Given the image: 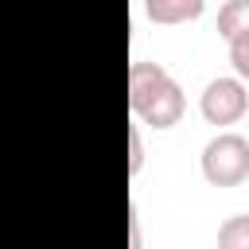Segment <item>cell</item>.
Instances as JSON below:
<instances>
[{"instance_id": "8992f818", "label": "cell", "mask_w": 249, "mask_h": 249, "mask_svg": "<svg viewBox=\"0 0 249 249\" xmlns=\"http://www.w3.org/2000/svg\"><path fill=\"white\" fill-rule=\"evenodd\" d=\"M218 249H249V214H230L218 226Z\"/></svg>"}, {"instance_id": "5b68a950", "label": "cell", "mask_w": 249, "mask_h": 249, "mask_svg": "<svg viewBox=\"0 0 249 249\" xmlns=\"http://www.w3.org/2000/svg\"><path fill=\"white\" fill-rule=\"evenodd\" d=\"M245 31H249V0H226L218 12V35L226 43H233Z\"/></svg>"}, {"instance_id": "9c48e42d", "label": "cell", "mask_w": 249, "mask_h": 249, "mask_svg": "<svg viewBox=\"0 0 249 249\" xmlns=\"http://www.w3.org/2000/svg\"><path fill=\"white\" fill-rule=\"evenodd\" d=\"M128 230H132V249H144L140 245V214L132 210V218H128Z\"/></svg>"}, {"instance_id": "52a82bcc", "label": "cell", "mask_w": 249, "mask_h": 249, "mask_svg": "<svg viewBox=\"0 0 249 249\" xmlns=\"http://www.w3.org/2000/svg\"><path fill=\"white\" fill-rule=\"evenodd\" d=\"M230 62H233L237 78H241V82H249V31H245V35H237V39L230 43Z\"/></svg>"}, {"instance_id": "277c9868", "label": "cell", "mask_w": 249, "mask_h": 249, "mask_svg": "<svg viewBox=\"0 0 249 249\" xmlns=\"http://www.w3.org/2000/svg\"><path fill=\"white\" fill-rule=\"evenodd\" d=\"M206 8V0H144V12L152 23H163V27H175V23H191L198 19Z\"/></svg>"}, {"instance_id": "7a4b0ae2", "label": "cell", "mask_w": 249, "mask_h": 249, "mask_svg": "<svg viewBox=\"0 0 249 249\" xmlns=\"http://www.w3.org/2000/svg\"><path fill=\"white\" fill-rule=\"evenodd\" d=\"M198 167L210 187H241L249 179V136H241V132L210 136L198 156Z\"/></svg>"}, {"instance_id": "ba28073f", "label": "cell", "mask_w": 249, "mask_h": 249, "mask_svg": "<svg viewBox=\"0 0 249 249\" xmlns=\"http://www.w3.org/2000/svg\"><path fill=\"white\" fill-rule=\"evenodd\" d=\"M144 167V144H140V128H128V175H140Z\"/></svg>"}, {"instance_id": "3957f363", "label": "cell", "mask_w": 249, "mask_h": 249, "mask_svg": "<svg viewBox=\"0 0 249 249\" xmlns=\"http://www.w3.org/2000/svg\"><path fill=\"white\" fill-rule=\"evenodd\" d=\"M198 109L210 124H237L249 109V93H245V82L241 78H210L202 97H198Z\"/></svg>"}, {"instance_id": "6da1fadb", "label": "cell", "mask_w": 249, "mask_h": 249, "mask_svg": "<svg viewBox=\"0 0 249 249\" xmlns=\"http://www.w3.org/2000/svg\"><path fill=\"white\" fill-rule=\"evenodd\" d=\"M128 109L148 128H171L183 121L187 97H183V86L160 62L136 58L128 66Z\"/></svg>"}]
</instances>
